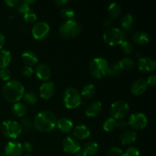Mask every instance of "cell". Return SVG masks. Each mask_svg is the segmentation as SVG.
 Wrapping results in <instances>:
<instances>
[{"label": "cell", "mask_w": 156, "mask_h": 156, "mask_svg": "<svg viewBox=\"0 0 156 156\" xmlns=\"http://www.w3.org/2000/svg\"><path fill=\"white\" fill-rule=\"evenodd\" d=\"M5 44V36L0 32V50L3 47Z\"/></svg>", "instance_id": "48"}, {"label": "cell", "mask_w": 156, "mask_h": 156, "mask_svg": "<svg viewBox=\"0 0 156 156\" xmlns=\"http://www.w3.org/2000/svg\"><path fill=\"white\" fill-rule=\"evenodd\" d=\"M12 60L10 51L7 50H0V69L7 68Z\"/></svg>", "instance_id": "25"}, {"label": "cell", "mask_w": 156, "mask_h": 156, "mask_svg": "<svg viewBox=\"0 0 156 156\" xmlns=\"http://www.w3.org/2000/svg\"><path fill=\"white\" fill-rule=\"evenodd\" d=\"M21 58L24 63L26 64L27 66H33L38 62V57L32 51H24L21 55Z\"/></svg>", "instance_id": "21"}, {"label": "cell", "mask_w": 156, "mask_h": 156, "mask_svg": "<svg viewBox=\"0 0 156 156\" xmlns=\"http://www.w3.org/2000/svg\"><path fill=\"white\" fill-rule=\"evenodd\" d=\"M22 148L23 150H25L26 152H28V153L31 152L34 149V147L31 145V143H28V142H24L22 145Z\"/></svg>", "instance_id": "44"}, {"label": "cell", "mask_w": 156, "mask_h": 156, "mask_svg": "<svg viewBox=\"0 0 156 156\" xmlns=\"http://www.w3.org/2000/svg\"><path fill=\"white\" fill-rule=\"evenodd\" d=\"M81 31V26L76 20L66 21L60 25L59 28V34L61 37L65 39L74 38Z\"/></svg>", "instance_id": "4"}, {"label": "cell", "mask_w": 156, "mask_h": 156, "mask_svg": "<svg viewBox=\"0 0 156 156\" xmlns=\"http://www.w3.org/2000/svg\"><path fill=\"white\" fill-rule=\"evenodd\" d=\"M5 2L9 7H15L19 4L20 1H18V0H5Z\"/></svg>", "instance_id": "45"}, {"label": "cell", "mask_w": 156, "mask_h": 156, "mask_svg": "<svg viewBox=\"0 0 156 156\" xmlns=\"http://www.w3.org/2000/svg\"><path fill=\"white\" fill-rule=\"evenodd\" d=\"M129 126L128 124V121H126V120H119L118 121H116V126L115 127L118 128L119 129H125L126 128H127V126Z\"/></svg>", "instance_id": "42"}, {"label": "cell", "mask_w": 156, "mask_h": 156, "mask_svg": "<svg viewBox=\"0 0 156 156\" xmlns=\"http://www.w3.org/2000/svg\"><path fill=\"white\" fill-rule=\"evenodd\" d=\"M95 94V87L93 84H87L83 87L81 96H83L85 98L90 99Z\"/></svg>", "instance_id": "28"}, {"label": "cell", "mask_w": 156, "mask_h": 156, "mask_svg": "<svg viewBox=\"0 0 156 156\" xmlns=\"http://www.w3.org/2000/svg\"><path fill=\"white\" fill-rule=\"evenodd\" d=\"M124 155L125 156H140V150L135 146H130L126 149Z\"/></svg>", "instance_id": "40"}, {"label": "cell", "mask_w": 156, "mask_h": 156, "mask_svg": "<svg viewBox=\"0 0 156 156\" xmlns=\"http://www.w3.org/2000/svg\"><path fill=\"white\" fill-rule=\"evenodd\" d=\"M20 125H21L22 130L25 131L26 133H31L34 129L33 121L30 118H27V117L26 118H22L21 120Z\"/></svg>", "instance_id": "29"}, {"label": "cell", "mask_w": 156, "mask_h": 156, "mask_svg": "<svg viewBox=\"0 0 156 156\" xmlns=\"http://www.w3.org/2000/svg\"><path fill=\"white\" fill-rule=\"evenodd\" d=\"M24 21L27 23H34L37 20V15L33 9H30V10L27 11L24 15H23Z\"/></svg>", "instance_id": "35"}, {"label": "cell", "mask_w": 156, "mask_h": 156, "mask_svg": "<svg viewBox=\"0 0 156 156\" xmlns=\"http://www.w3.org/2000/svg\"><path fill=\"white\" fill-rule=\"evenodd\" d=\"M98 145L94 141H90L85 143L83 146L82 153L85 156H94L98 152Z\"/></svg>", "instance_id": "22"}, {"label": "cell", "mask_w": 156, "mask_h": 156, "mask_svg": "<svg viewBox=\"0 0 156 156\" xmlns=\"http://www.w3.org/2000/svg\"><path fill=\"white\" fill-rule=\"evenodd\" d=\"M75 156H85V155H84V154L82 153V152H78V153H76Z\"/></svg>", "instance_id": "49"}, {"label": "cell", "mask_w": 156, "mask_h": 156, "mask_svg": "<svg viewBox=\"0 0 156 156\" xmlns=\"http://www.w3.org/2000/svg\"><path fill=\"white\" fill-rule=\"evenodd\" d=\"M3 96L10 103H17L23 98L24 94V87L21 82L18 80H9L5 84L2 88Z\"/></svg>", "instance_id": "2"}, {"label": "cell", "mask_w": 156, "mask_h": 156, "mask_svg": "<svg viewBox=\"0 0 156 156\" xmlns=\"http://www.w3.org/2000/svg\"><path fill=\"white\" fill-rule=\"evenodd\" d=\"M107 156H125V155L124 152L120 148L112 147L108 152Z\"/></svg>", "instance_id": "38"}, {"label": "cell", "mask_w": 156, "mask_h": 156, "mask_svg": "<svg viewBox=\"0 0 156 156\" xmlns=\"http://www.w3.org/2000/svg\"><path fill=\"white\" fill-rule=\"evenodd\" d=\"M121 72L122 69H120L118 62L117 63H113L111 66H108L107 75H108L110 76H112V77H115V76H120Z\"/></svg>", "instance_id": "32"}, {"label": "cell", "mask_w": 156, "mask_h": 156, "mask_svg": "<svg viewBox=\"0 0 156 156\" xmlns=\"http://www.w3.org/2000/svg\"><path fill=\"white\" fill-rule=\"evenodd\" d=\"M121 6L117 2L111 3L108 9V14L111 18H117L120 16L121 13Z\"/></svg>", "instance_id": "27"}, {"label": "cell", "mask_w": 156, "mask_h": 156, "mask_svg": "<svg viewBox=\"0 0 156 156\" xmlns=\"http://www.w3.org/2000/svg\"><path fill=\"white\" fill-rule=\"evenodd\" d=\"M55 92V87L53 82H45L40 88V95L44 100H49L53 96Z\"/></svg>", "instance_id": "15"}, {"label": "cell", "mask_w": 156, "mask_h": 156, "mask_svg": "<svg viewBox=\"0 0 156 156\" xmlns=\"http://www.w3.org/2000/svg\"><path fill=\"white\" fill-rule=\"evenodd\" d=\"M108 61L101 57L93 59L89 64V72L93 77L96 79H101L107 75L108 68Z\"/></svg>", "instance_id": "5"}, {"label": "cell", "mask_w": 156, "mask_h": 156, "mask_svg": "<svg viewBox=\"0 0 156 156\" xmlns=\"http://www.w3.org/2000/svg\"><path fill=\"white\" fill-rule=\"evenodd\" d=\"M136 133L133 130H126L120 135V140L123 145H129L136 140Z\"/></svg>", "instance_id": "23"}, {"label": "cell", "mask_w": 156, "mask_h": 156, "mask_svg": "<svg viewBox=\"0 0 156 156\" xmlns=\"http://www.w3.org/2000/svg\"><path fill=\"white\" fill-rule=\"evenodd\" d=\"M23 98L24 101L29 105H35L37 101V96L34 91H28V92L24 93Z\"/></svg>", "instance_id": "33"}, {"label": "cell", "mask_w": 156, "mask_h": 156, "mask_svg": "<svg viewBox=\"0 0 156 156\" xmlns=\"http://www.w3.org/2000/svg\"><path fill=\"white\" fill-rule=\"evenodd\" d=\"M102 110V104L100 101H96L92 102V103L90 104L88 106V108L85 109V115L88 117H95L101 112Z\"/></svg>", "instance_id": "17"}, {"label": "cell", "mask_w": 156, "mask_h": 156, "mask_svg": "<svg viewBox=\"0 0 156 156\" xmlns=\"http://www.w3.org/2000/svg\"><path fill=\"white\" fill-rule=\"evenodd\" d=\"M116 126V120L113 117H109L106 119L103 123V129L106 132H111L114 130Z\"/></svg>", "instance_id": "34"}, {"label": "cell", "mask_w": 156, "mask_h": 156, "mask_svg": "<svg viewBox=\"0 0 156 156\" xmlns=\"http://www.w3.org/2000/svg\"><path fill=\"white\" fill-rule=\"evenodd\" d=\"M14 18H15V15H11V16H9V19H13Z\"/></svg>", "instance_id": "50"}, {"label": "cell", "mask_w": 156, "mask_h": 156, "mask_svg": "<svg viewBox=\"0 0 156 156\" xmlns=\"http://www.w3.org/2000/svg\"><path fill=\"white\" fill-rule=\"evenodd\" d=\"M90 134H91L90 129L85 125L77 126L76 127H75L74 130H73V136L76 139L80 140L88 139L90 136Z\"/></svg>", "instance_id": "18"}, {"label": "cell", "mask_w": 156, "mask_h": 156, "mask_svg": "<svg viewBox=\"0 0 156 156\" xmlns=\"http://www.w3.org/2000/svg\"><path fill=\"white\" fill-rule=\"evenodd\" d=\"M1 131L8 138L17 139L22 132V129L18 122L14 120H5L2 123Z\"/></svg>", "instance_id": "7"}, {"label": "cell", "mask_w": 156, "mask_h": 156, "mask_svg": "<svg viewBox=\"0 0 156 156\" xmlns=\"http://www.w3.org/2000/svg\"><path fill=\"white\" fill-rule=\"evenodd\" d=\"M118 64L120 66V69H122V71H123V70H129L130 69L133 68L135 62H134L133 59H132L131 58L125 57L122 59L118 62Z\"/></svg>", "instance_id": "30"}, {"label": "cell", "mask_w": 156, "mask_h": 156, "mask_svg": "<svg viewBox=\"0 0 156 156\" xmlns=\"http://www.w3.org/2000/svg\"><path fill=\"white\" fill-rule=\"evenodd\" d=\"M22 145L16 141H11L6 144L4 150L5 156H21L22 155Z\"/></svg>", "instance_id": "12"}, {"label": "cell", "mask_w": 156, "mask_h": 156, "mask_svg": "<svg viewBox=\"0 0 156 156\" xmlns=\"http://www.w3.org/2000/svg\"><path fill=\"white\" fill-rule=\"evenodd\" d=\"M24 156H33V155H30V154H27V155H24Z\"/></svg>", "instance_id": "51"}, {"label": "cell", "mask_w": 156, "mask_h": 156, "mask_svg": "<svg viewBox=\"0 0 156 156\" xmlns=\"http://www.w3.org/2000/svg\"><path fill=\"white\" fill-rule=\"evenodd\" d=\"M17 7V11L18 12V13L21 14V15H24L27 11L30 10L31 8H30V5L26 4L24 2H20L19 4L16 6Z\"/></svg>", "instance_id": "37"}, {"label": "cell", "mask_w": 156, "mask_h": 156, "mask_svg": "<svg viewBox=\"0 0 156 156\" xmlns=\"http://www.w3.org/2000/svg\"><path fill=\"white\" fill-rule=\"evenodd\" d=\"M137 66L143 73H151L156 69V62L152 58L142 57L139 59Z\"/></svg>", "instance_id": "13"}, {"label": "cell", "mask_w": 156, "mask_h": 156, "mask_svg": "<svg viewBox=\"0 0 156 156\" xmlns=\"http://www.w3.org/2000/svg\"><path fill=\"white\" fill-rule=\"evenodd\" d=\"M120 46H121L122 51L124 53H126V54H129V53H132L133 50V44H131L130 42H129V41H123V42L120 44Z\"/></svg>", "instance_id": "36"}, {"label": "cell", "mask_w": 156, "mask_h": 156, "mask_svg": "<svg viewBox=\"0 0 156 156\" xmlns=\"http://www.w3.org/2000/svg\"><path fill=\"white\" fill-rule=\"evenodd\" d=\"M81 149L80 143L71 136H66L62 141V149L66 153L76 154L80 152Z\"/></svg>", "instance_id": "11"}, {"label": "cell", "mask_w": 156, "mask_h": 156, "mask_svg": "<svg viewBox=\"0 0 156 156\" xmlns=\"http://www.w3.org/2000/svg\"><path fill=\"white\" fill-rule=\"evenodd\" d=\"M60 15L64 19L69 21V20L74 19L76 13H75V11L73 9H71L70 7L65 6V7H63L60 10Z\"/></svg>", "instance_id": "31"}, {"label": "cell", "mask_w": 156, "mask_h": 156, "mask_svg": "<svg viewBox=\"0 0 156 156\" xmlns=\"http://www.w3.org/2000/svg\"><path fill=\"white\" fill-rule=\"evenodd\" d=\"M12 112L17 117H22L27 114V108L24 104L17 102V103L14 104L12 106Z\"/></svg>", "instance_id": "26"}, {"label": "cell", "mask_w": 156, "mask_h": 156, "mask_svg": "<svg viewBox=\"0 0 156 156\" xmlns=\"http://www.w3.org/2000/svg\"><path fill=\"white\" fill-rule=\"evenodd\" d=\"M132 40L135 44L138 45H145L149 41V35L143 30H138L134 32L132 36Z\"/></svg>", "instance_id": "20"}, {"label": "cell", "mask_w": 156, "mask_h": 156, "mask_svg": "<svg viewBox=\"0 0 156 156\" xmlns=\"http://www.w3.org/2000/svg\"><path fill=\"white\" fill-rule=\"evenodd\" d=\"M57 118L53 112L49 111L40 112L33 120L34 128L41 133H49L56 126Z\"/></svg>", "instance_id": "1"}, {"label": "cell", "mask_w": 156, "mask_h": 156, "mask_svg": "<svg viewBox=\"0 0 156 156\" xmlns=\"http://www.w3.org/2000/svg\"><path fill=\"white\" fill-rule=\"evenodd\" d=\"M31 33L34 39L37 41L44 40L50 33V26L45 21H38L32 27Z\"/></svg>", "instance_id": "9"}, {"label": "cell", "mask_w": 156, "mask_h": 156, "mask_svg": "<svg viewBox=\"0 0 156 156\" xmlns=\"http://www.w3.org/2000/svg\"><path fill=\"white\" fill-rule=\"evenodd\" d=\"M35 73L38 79L47 82L51 77L52 71L48 65L45 63H41L35 69Z\"/></svg>", "instance_id": "14"}, {"label": "cell", "mask_w": 156, "mask_h": 156, "mask_svg": "<svg viewBox=\"0 0 156 156\" xmlns=\"http://www.w3.org/2000/svg\"><path fill=\"white\" fill-rule=\"evenodd\" d=\"M120 24H121L122 28L123 29V31L129 32L133 28V17L130 14H126L120 20Z\"/></svg>", "instance_id": "24"}, {"label": "cell", "mask_w": 156, "mask_h": 156, "mask_svg": "<svg viewBox=\"0 0 156 156\" xmlns=\"http://www.w3.org/2000/svg\"><path fill=\"white\" fill-rule=\"evenodd\" d=\"M55 3H56L57 5L62 6L63 5L69 3V1H67V0H56V1H55Z\"/></svg>", "instance_id": "46"}, {"label": "cell", "mask_w": 156, "mask_h": 156, "mask_svg": "<svg viewBox=\"0 0 156 156\" xmlns=\"http://www.w3.org/2000/svg\"><path fill=\"white\" fill-rule=\"evenodd\" d=\"M147 87L148 85L146 80L143 79H136L131 85V92L135 95H140L146 91Z\"/></svg>", "instance_id": "16"}, {"label": "cell", "mask_w": 156, "mask_h": 156, "mask_svg": "<svg viewBox=\"0 0 156 156\" xmlns=\"http://www.w3.org/2000/svg\"><path fill=\"white\" fill-rule=\"evenodd\" d=\"M11 77V71L8 68L1 69L0 70V79L2 81H9Z\"/></svg>", "instance_id": "39"}, {"label": "cell", "mask_w": 156, "mask_h": 156, "mask_svg": "<svg viewBox=\"0 0 156 156\" xmlns=\"http://www.w3.org/2000/svg\"><path fill=\"white\" fill-rule=\"evenodd\" d=\"M63 103L66 108L75 109L82 103V96L80 93L74 88H68L63 94Z\"/></svg>", "instance_id": "6"}, {"label": "cell", "mask_w": 156, "mask_h": 156, "mask_svg": "<svg viewBox=\"0 0 156 156\" xmlns=\"http://www.w3.org/2000/svg\"><path fill=\"white\" fill-rule=\"evenodd\" d=\"M146 83L148 85H150L152 87H155L156 85V76L155 75H151L148 77Z\"/></svg>", "instance_id": "43"}, {"label": "cell", "mask_w": 156, "mask_h": 156, "mask_svg": "<svg viewBox=\"0 0 156 156\" xmlns=\"http://www.w3.org/2000/svg\"><path fill=\"white\" fill-rule=\"evenodd\" d=\"M125 32L118 27L108 28L103 34L104 41L110 46L120 45L123 41H125Z\"/></svg>", "instance_id": "3"}, {"label": "cell", "mask_w": 156, "mask_h": 156, "mask_svg": "<svg viewBox=\"0 0 156 156\" xmlns=\"http://www.w3.org/2000/svg\"><path fill=\"white\" fill-rule=\"evenodd\" d=\"M148 123V119L144 114L135 113L131 114L128 120V124L134 129H144Z\"/></svg>", "instance_id": "10"}, {"label": "cell", "mask_w": 156, "mask_h": 156, "mask_svg": "<svg viewBox=\"0 0 156 156\" xmlns=\"http://www.w3.org/2000/svg\"><path fill=\"white\" fill-rule=\"evenodd\" d=\"M111 24H112V20L111 19V18H107V19L105 20V21H104L103 24L105 27H110V26L111 25Z\"/></svg>", "instance_id": "47"}, {"label": "cell", "mask_w": 156, "mask_h": 156, "mask_svg": "<svg viewBox=\"0 0 156 156\" xmlns=\"http://www.w3.org/2000/svg\"><path fill=\"white\" fill-rule=\"evenodd\" d=\"M129 112V106L124 101H117L111 105L110 113L115 120H122L126 117Z\"/></svg>", "instance_id": "8"}, {"label": "cell", "mask_w": 156, "mask_h": 156, "mask_svg": "<svg viewBox=\"0 0 156 156\" xmlns=\"http://www.w3.org/2000/svg\"><path fill=\"white\" fill-rule=\"evenodd\" d=\"M56 126L57 128L62 133H68L71 132L73 128V123L70 119L67 117H61L56 122Z\"/></svg>", "instance_id": "19"}, {"label": "cell", "mask_w": 156, "mask_h": 156, "mask_svg": "<svg viewBox=\"0 0 156 156\" xmlns=\"http://www.w3.org/2000/svg\"><path fill=\"white\" fill-rule=\"evenodd\" d=\"M33 68L30 66H25L22 69V70H21V74H22V76H24V77L26 78L30 77V76L33 75Z\"/></svg>", "instance_id": "41"}]
</instances>
